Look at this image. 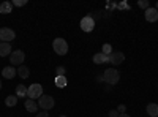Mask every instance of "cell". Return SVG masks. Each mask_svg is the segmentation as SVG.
Listing matches in <instances>:
<instances>
[{"instance_id":"8fae6325","label":"cell","mask_w":158,"mask_h":117,"mask_svg":"<svg viewBox=\"0 0 158 117\" xmlns=\"http://www.w3.org/2000/svg\"><path fill=\"white\" fill-rule=\"evenodd\" d=\"M2 76L5 77V79H13V77L16 76V68L15 67H5L2 70Z\"/></svg>"},{"instance_id":"7a4b0ae2","label":"cell","mask_w":158,"mask_h":117,"mask_svg":"<svg viewBox=\"0 0 158 117\" xmlns=\"http://www.w3.org/2000/svg\"><path fill=\"white\" fill-rule=\"evenodd\" d=\"M52 48H54L57 56H67V52H68V43L63 38H56L52 41Z\"/></svg>"},{"instance_id":"7402d4cb","label":"cell","mask_w":158,"mask_h":117,"mask_svg":"<svg viewBox=\"0 0 158 117\" xmlns=\"http://www.w3.org/2000/svg\"><path fill=\"white\" fill-rule=\"evenodd\" d=\"M13 6H24L25 3H27V0H15V2H11Z\"/></svg>"},{"instance_id":"83f0119b","label":"cell","mask_w":158,"mask_h":117,"mask_svg":"<svg viewBox=\"0 0 158 117\" xmlns=\"http://www.w3.org/2000/svg\"><path fill=\"white\" fill-rule=\"evenodd\" d=\"M118 117H131L130 114H118Z\"/></svg>"},{"instance_id":"4316f807","label":"cell","mask_w":158,"mask_h":117,"mask_svg":"<svg viewBox=\"0 0 158 117\" xmlns=\"http://www.w3.org/2000/svg\"><path fill=\"white\" fill-rule=\"evenodd\" d=\"M117 8H130L127 3H120V5H117Z\"/></svg>"},{"instance_id":"d6986e66","label":"cell","mask_w":158,"mask_h":117,"mask_svg":"<svg viewBox=\"0 0 158 117\" xmlns=\"http://www.w3.org/2000/svg\"><path fill=\"white\" fill-rule=\"evenodd\" d=\"M68 81H67V76H56V86L57 87H67Z\"/></svg>"},{"instance_id":"6da1fadb","label":"cell","mask_w":158,"mask_h":117,"mask_svg":"<svg viewBox=\"0 0 158 117\" xmlns=\"http://www.w3.org/2000/svg\"><path fill=\"white\" fill-rule=\"evenodd\" d=\"M103 81L104 82H108V84H117L118 81H120V73H118V70L115 68H108V70H104L103 73Z\"/></svg>"},{"instance_id":"603a6c76","label":"cell","mask_w":158,"mask_h":117,"mask_svg":"<svg viewBox=\"0 0 158 117\" xmlns=\"http://www.w3.org/2000/svg\"><path fill=\"white\" fill-rule=\"evenodd\" d=\"M56 73H57V76H65L67 70H65L63 67H57V68H56Z\"/></svg>"},{"instance_id":"f1b7e54d","label":"cell","mask_w":158,"mask_h":117,"mask_svg":"<svg viewBox=\"0 0 158 117\" xmlns=\"http://www.w3.org/2000/svg\"><path fill=\"white\" fill-rule=\"evenodd\" d=\"M155 10H156V11H158V2H156V5H155Z\"/></svg>"},{"instance_id":"cb8c5ba5","label":"cell","mask_w":158,"mask_h":117,"mask_svg":"<svg viewBox=\"0 0 158 117\" xmlns=\"http://www.w3.org/2000/svg\"><path fill=\"white\" fill-rule=\"evenodd\" d=\"M125 111H127V106L125 105H120V106L117 108V112L118 114H125Z\"/></svg>"},{"instance_id":"5b68a950","label":"cell","mask_w":158,"mask_h":117,"mask_svg":"<svg viewBox=\"0 0 158 117\" xmlns=\"http://www.w3.org/2000/svg\"><path fill=\"white\" fill-rule=\"evenodd\" d=\"M43 95V87H41V84H32L30 87H29V92H27V97L30 98V100H38L40 97Z\"/></svg>"},{"instance_id":"9a60e30c","label":"cell","mask_w":158,"mask_h":117,"mask_svg":"<svg viewBox=\"0 0 158 117\" xmlns=\"http://www.w3.org/2000/svg\"><path fill=\"white\" fill-rule=\"evenodd\" d=\"M27 92H29V87H25L24 84H19L16 87V97L18 98H25L27 97Z\"/></svg>"},{"instance_id":"f546056e","label":"cell","mask_w":158,"mask_h":117,"mask_svg":"<svg viewBox=\"0 0 158 117\" xmlns=\"http://www.w3.org/2000/svg\"><path fill=\"white\" fill-rule=\"evenodd\" d=\"M0 89H2V79H0Z\"/></svg>"},{"instance_id":"277c9868","label":"cell","mask_w":158,"mask_h":117,"mask_svg":"<svg viewBox=\"0 0 158 117\" xmlns=\"http://www.w3.org/2000/svg\"><path fill=\"white\" fill-rule=\"evenodd\" d=\"M24 59H25V54L22 52V51H19V49L13 51V52L10 54V63L11 65H18V67H21V65L24 63Z\"/></svg>"},{"instance_id":"52a82bcc","label":"cell","mask_w":158,"mask_h":117,"mask_svg":"<svg viewBox=\"0 0 158 117\" xmlns=\"http://www.w3.org/2000/svg\"><path fill=\"white\" fill-rule=\"evenodd\" d=\"M81 29L84 32H92L95 29V19L92 18V16H85L81 19Z\"/></svg>"},{"instance_id":"ffe728a7","label":"cell","mask_w":158,"mask_h":117,"mask_svg":"<svg viewBox=\"0 0 158 117\" xmlns=\"http://www.w3.org/2000/svg\"><path fill=\"white\" fill-rule=\"evenodd\" d=\"M101 51H103V54H104V56H109V54L112 52V46H111L109 43H106V44H103Z\"/></svg>"},{"instance_id":"ba28073f","label":"cell","mask_w":158,"mask_h":117,"mask_svg":"<svg viewBox=\"0 0 158 117\" xmlns=\"http://www.w3.org/2000/svg\"><path fill=\"white\" fill-rule=\"evenodd\" d=\"M123 60H125V54L120 52V51H112L109 54V63L112 65H120L123 63Z\"/></svg>"},{"instance_id":"3957f363","label":"cell","mask_w":158,"mask_h":117,"mask_svg":"<svg viewBox=\"0 0 158 117\" xmlns=\"http://www.w3.org/2000/svg\"><path fill=\"white\" fill-rule=\"evenodd\" d=\"M54 105H56V101L51 95H41L38 98V106L43 111H49L51 108H54Z\"/></svg>"},{"instance_id":"9c48e42d","label":"cell","mask_w":158,"mask_h":117,"mask_svg":"<svg viewBox=\"0 0 158 117\" xmlns=\"http://www.w3.org/2000/svg\"><path fill=\"white\" fill-rule=\"evenodd\" d=\"M144 16H146V21H149V22H156L158 21V11L155 8H147L146 13H144Z\"/></svg>"},{"instance_id":"2e32d148","label":"cell","mask_w":158,"mask_h":117,"mask_svg":"<svg viewBox=\"0 0 158 117\" xmlns=\"http://www.w3.org/2000/svg\"><path fill=\"white\" fill-rule=\"evenodd\" d=\"M147 114L150 117H158V105L156 103H149L147 105Z\"/></svg>"},{"instance_id":"d4e9b609","label":"cell","mask_w":158,"mask_h":117,"mask_svg":"<svg viewBox=\"0 0 158 117\" xmlns=\"http://www.w3.org/2000/svg\"><path fill=\"white\" fill-rule=\"evenodd\" d=\"M35 117H49V114H48V111H41V112H38Z\"/></svg>"},{"instance_id":"ac0fdd59","label":"cell","mask_w":158,"mask_h":117,"mask_svg":"<svg viewBox=\"0 0 158 117\" xmlns=\"http://www.w3.org/2000/svg\"><path fill=\"white\" fill-rule=\"evenodd\" d=\"M16 103H18V97L16 95H10L5 98V105L8 108H13V106H16Z\"/></svg>"},{"instance_id":"30bf717a","label":"cell","mask_w":158,"mask_h":117,"mask_svg":"<svg viewBox=\"0 0 158 117\" xmlns=\"http://www.w3.org/2000/svg\"><path fill=\"white\" fill-rule=\"evenodd\" d=\"M24 106H25V109H27L29 112H36L38 111V103L35 101V100H30V98H27L24 101Z\"/></svg>"},{"instance_id":"8992f818","label":"cell","mask_w":158,"mask_h":117,"mask_svg":"<svg viewBox=\"0 0 158 117\" xmlns=\"http://www.w3.org/2000/svg\"><path fill=\"white\" fill-rule=\"evenodd\" d=\"M15 38H16L15 30H11V29H8V27L0 29V41H2V43H10V41L15 40Z\"/></svg>"},{"instance_id":"5bb4252c","label":"cell","mask_w":158,"mask_h":117,"mask_svg":"<svg viewBox=\"0 0 158 117\" xmlns=\"http://www.w3.org/2000/svg\"><path fill=\"white\" fill-rule=\"evenodd\" d=\"M106 62H109V56H104L103 52H98V54L94 56V63H97V65L106 63Z\"/></svg>"},{"instance_id":"1f68e13d","label":"cell","mask_w":158,"mask_h":117,"mask_svg":"<svg viewBox=\"0 0 158 117\" xmlns=\"http://www.w3.org/2000/svg\"><path fill=\"white\" fill-rule=\"evenodd\" d=\"M0 43H2V41H0Z\"/></svg>"},{"instance_id":"484cf974","label":"cell","mask_w":158,"mask_h":117,"mask_svg":"<svg viewBox=\"0 0 158 117\" xmlns=\"http://www.w3.org/2000/svg\"><path fill=\"white\" fill-rule=\"evenodd\" d=\"M109 117H118V112H117V109H112V111H109Z\"/></svg>"},{"instance_id":"4dcf8cb0","label":"cell","mask_w":158,"mask_h":117,"mask_svg":"<svg viewBox=\"0 0 158 117\" xmlns=\"http://www.w3.org/2000/svg\"><path fill=\"white\" fill-rule=\"evenodd\" d=\"M60 117H67V115H60Z\"/></svg>"},{"instance_id":"e0dca14e","label":"cell","mask_w":158,"mask_h":117,"mask_svg":"<svg viewBox=\"0 0 158 117\" xmlns=\"http://www.w3.org/2000/svg\"><path fill=\"white\" fill-rule=\"evenodd\" d=\"M11 10H13L11 2H3L2 5H0V13H2V15H8V13H11Z\"/></svg>"},{"instance_id":"44dd1931","label":"cell","mask_w":158,"mask_h":117,"mask_svg":"<svg viewBox=\"0 0 158 117\" xmlns=\"http://www.w3.org/2000/svg\"><path fill=\"white\" fill-rule=\"evenodd\" d=\"M138 6H139V8H144V10L150 8V5H149V0H139V2H138Z\"/></svg>"},{"instance_id":"4fadbf2b","label":"cell","mask_w":158,"mask_h":117,"mask_svg":"<svg viewBox=\"0 0 158 117\" xmlns=\"http://www.w3.org/2000/svg\"><path fill=\"white\" fill-rule=\"evenodd\" d=\"M13 52L10 43H0V57H6Z\"/></svg>"},{"instance_id":"7c38bea8","label":"cell","mask_w":158,"mask_h":117,"mask_svg":"<svg viewBox=\"0 0 158 117\" xmlns=\"http://www.w3.org/2000/svg\"><path fill=\"white\" fill-rule=\"evenodd\" d=\"M16 73H18V76H19V77H22V79H27L29 74H30V70H29L27 65H21V67H18Z\"/></svg>"}]
</instances>
